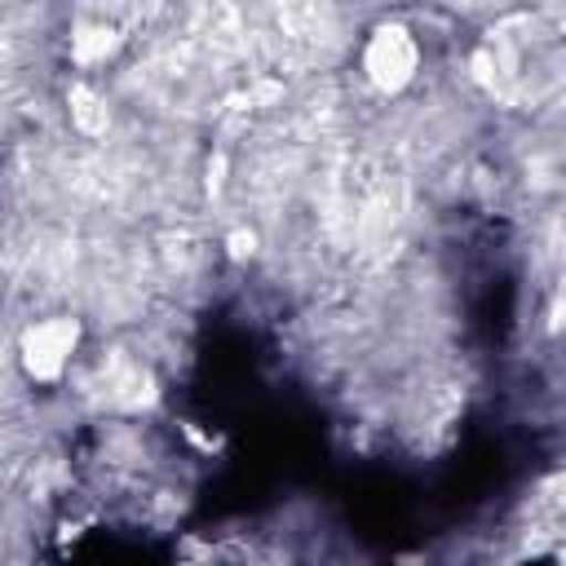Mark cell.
Listing matches in <instances>:
<instances>
[{"label": "cell", "instance_id": "obj_5", "mask_svg": "<svg viewBox=\"0 0 566 566\" xmlns=\"http://www.w3.org/2000/svg\"><path fill=\"white\" fill-rule=\"evenodd\" d=\"M252 243H256V239H252V234H243V230H239V234H230V252H234V256H248V252H252Z\"/></svg>", "mask_w": 566, "mask_h": 566}, {"label": "cell", "instance_id": "obj_4", "mask_svg": "<svg viewBox=\"0 0 566 566\" xmlns=\"http://www.w3.org/2000/svg\"><path fill=\"white\" fill-rule=\"evenodd\" d=\"M71 119H75L84 133H106V106H102L84 84L71 88Z\"/></svg>", "mask_w": 566, "mask_h": 566}, {"label": "cell", "instance_id": "obj_1", "mask_svg": "<svg viewBox=\"0 0 566 566\" xmlns=\"http://www.w3.org/2000/svg\"><path fill=\"white\" fill-rule=\"evenodd\" d=\"M416 62H420V49H416V40L407 35V27H380V31L367 40V53H363V66H367L371 84L385 88V93L407 88L411 75H416Z\"/></svg>", "mask_w": 566, "mask_h": 566}, {"label": "cell", "instance_id": "obj_3", "mask_svg": "<svg viewBox=\"0 0 566 566\" xmlns=\"http://www.w3.org/2000/svg\"><path fill=\"white\" fill-rule=\"evenodd\" d=\"M115 44H119V31L106 27V22H80L75 35H71V53H75L80 62H97V57H106Z\"/></svg>", "mask_w": 566, "mask_h": 566}, {"label": "cell", "instance_id": "obj_2", "mask_svg": "<svg viewBox=\"0 0 566 566\" xmlns=\"http://www.w3.org/2000/svg\"><path fill=\"white\" fill-rule=\"evenodd\" d=\"M80 345V323L75 318H44L35 327H27L22 336V367L31 380H57L66 358Z\"/></svg>", "mask_w": 566, "mask_h": 566}]
</instances>
